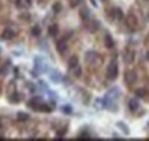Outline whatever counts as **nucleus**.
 <instances>
[{
    "label": "nucleus",
    "instance_id": "1",
    "mask_svg": "<svg viewBox=\"0 0 149 141\" xmlns=\"http://www.w3.org/2000/svg\"><path fill=\"white\" fill-rule=\"evenodd\" d=\"M117 76H118V64L116 61H111L107 68V77L113 80L117 78Z\"/></svg>",
    "mask_w": 149,
    "mask_h": 141
},
{
    "label": "nucleus",
    "instance_id": "2",
    "mask_svg": "<svg viewBox=\"0 0 149 141\" xmlns=\"http://www.w3.org/2000/svg\"><path fill=\"white\" fill-rule=\"evenodd\" d=\"M99 60H100V57H99V55H97L96 52L88 51V52H86V54H85V61L88 64H91V66H95Z\"/></svg>",
    "mask_w": 149,
    "mask_h": 141
},
{
    "label": "nucleus",
    "instance_id": "3",
    "mask_svg": "<svg viewBox=\"0 0 149 141\" xmlns=\"http://www.w3.org/2000/svg\"><path fill=\"white\" fill-rule=\"evenodd\" d=\"M119 96H120V91H119V88L113 87L106 94L104 99H106V100H109V101H116Z\"/></svg>",
    "mask_w": 149,
    "mask_h": 141
},
{
    "label": "nucleus",
    "instance_id": "4",
    "mask_svg": "<svg viewBox=\"0 0 149 141\" xmlns=\"http://www.w3.org/2000/svg\"><path fill=\"white\" fill-rule=\"evenodd\" d=\"M35 70L38 72H46V70H47V66L41 57L35 59Z\"/></svg>",
    "mask_w": 149,
    "mask_h": 141
},
{
    "label": "nucleus",
    "instance_id": "5",
    "mask_svg": "<svg viewBox=\"0 0 149 141\" xmlns=\"http://www.w3.org/2000/svg\"><path fill=\"white\" fill-rule=\"evenodd\" d=\"M138 76H136V72L133 70H129L126 71V73L124 75V79H125V83L129 84V85H132L135 83Z\"/></svg>",
    "mask_w": 149,
    "mask_h": 141
},
{
    "label": "nucleus",
    "instance_id": "6",
    "mask_svg": "<svg viewBox=\"0 0 149 141\" xmlns=\"http://www.w3.org/2000/svg\"><path fill=\"white\" fill-rule=\"evenodd\" d=\"M67 48H68V41H67V39H65V38L60 39V40L57 41V44H56V50H57V52L63 54L67 51Z\"/></svg>",
    "mask_w": 149,
    "mask_h": 141
},
{
    "label": "nucleus",
    "instance_id": "7",
    "mask_svg": "<svg viewBox=\"0 0 149 141\" xmlns=\"http://www.w3.org/2000/svg\"><path fill=\"white\" fill-rule=\"evenodd\" d=\"M125 22H126V25L131 28V29H134V28H136V25H138V20H136V16L135 15H133V14H129L126 18H125Z\"/></svg>",
    "mask_w": 149,
    "mask_h": 141
},
{
    "label": "nucleus",
    "instance_id": "8",
    "mask_svg": "<svg viewBox=\"0 0 149 141\" xmlns=\"http://www.w3.org/2000/svg\"><path fill=\"white\" fill-rule=\"evenodd\" d=\"M41 103H42V98H40V96H35V98H32V99L28 102V107H31L32 109L37 110L38 107L40 106Z\"/></svg>",
    "mask_w": 149,
    "mask_h": 141
},
{
    "label": "nucleus",
    "instance_id": "9",
    "mask_svg": "<svg viewBox=\"0 0 149 141\" xmlns=\"http://www.w3.org/2000/svg\"><path fill=\"white\" fill-rule=\"evenodd\" d=\"M99 28H100V22L99 21H96V20H92V21H90L88 22V25H87V30L90 31V32H96L97 30H99Z\"/></svg>",
    "mask_w": 149,
    "mask_h": 141
},
{
    "label": "nucleus",
    "instance_id": "10",
    "mask_svg": "<svg viewBox=\"0 0 149 141\" xmlns=\"http://www.w3.org/2000/svg\"><path fill=\"white\" fill-rule=\"evenodd\" d=\"M49 78H51V80L54 84H58L61 82V79H62V76H61V73L57 70H53L49 73Z\"/></svg>",
    "mask_w": 149,
    "mask_h": 141
},
{
    "label": "nucleus",
    "instance_id": "11",
    "mask_svg": "<svg viewBox=\"0 0 149 141\" xmlns=\"http://www.w3.org/2000/svg\"><path fill=\"white\" fill-rule=\"evenodd\" d=\"M15 36L14 34V31L13 30H10V29H5L3 30V32L1 34V40H10L13 37Z\"/></svg>",
    "mask_w": 149,
    "mask_h": 141
},
{
    "label": "nucleus",
    "instance_id": "12",
    "mask_svg": "<svg viewBox=\"0 0 149 141\" xmlns=\"http://www.w3.org/2000/svg\"><path fill=\"white\" fill-rule=\"evenodd\" d=\"M90 15H91V12H90V9L87 7H81L79 9V16L81 17V20L87 21L90 18Z\"/></svg>",
    "mask_w": 149,
    "mask_h": 141
},
{
    "label": "nucleus",
    "instance_id": "13",
    "mask_svg": "<svg viewBox=\"0 0 149 141\" xmlns=\"http://www.w3.org/2000/svg\"><path fill=\"white\" fill-rule=\"evenodd\" d=\"M113 45H115V43H113L111 35L110 34H106V36H104V46L107 48H112Z\"/></svg>",
    "mask_w": 149,
    "mask_h": 141
},
{
    "label": "nucleus",
    "instance_id": "14",
    "mask_svg": "<svg viewBox=\"0 0 149 141\" xmlns=\"http://www.w3.org/2000/svg\"><path fill=\"white\" fill-rule=\"evenodd\" d=\"M140 107V102L136 100V99H131L130 102H129V108H130L131 111H135L138 110Z\"/></svg>",
    "mask_w": 149,
    "mask_h": 141
},
{
    "label": "nucleus",
    "instance_id": "15",
    "mask_svg": "<svg viewBox=\"0 0 149 141\" xmlns=\"http://www.w3.org/2000/svg\"><path fill=\"white\" fill-rule=\"evenodd\" d=\"M9 98V102L10 103H19V101H21V95H19L17 92H13V94L12 95H9L8 96Z\"/></svg>",
    "mask_w": 149,
    "mask_h": 141
},
{
    "label": "nucleus",
    "instance_id": "16",
    "mask_svg": "<svg viewBox=\"0 0 149 141\" xmlns=\"http://www.w3.org/2000/svg\"><path fill=\"white\" fill-rule=\"evenodd\" d=\"M16 116H17V121L19 122H26L30 118V115L26 114V112H23V111H19Z\"/></svg>",
    "mask_w": 149,
    "mask_h": 141
},
{
    "label": "nucleus",
    "instance_id": "17",
    "mask_svg": "<svg viewBox=\"0 0 149 141\" xmlns=\"http://www.w3.org/2000/svg\"><path fill=\"white\" fill-rule=\"evenodd\" d=\"M47 31H48V35L51 36V37H55L58 34V27L56 24H52V25H49Z\"/></svg>",
    "mask_w": 149,
    "mask_h": 141
},
{
    "label": "nucleus",
    "instance_id": "18",
    "mask_svg": "<svg viewBox=\"0 0 149 141\" xmlns=\"http://www.w3.org/2000/svg\"><path fill=\"white\" fill-rule=\"evenodd\" d=\"M76 66H78V57H77L76 55H72V56L69 59V61H68V67L71 69V68H74Z\"/></svg>",
    "mask_w": 149,
    "mask_h": 141
},
{
    "label": "nucleus",
    "instance_id": "19",
    "mask_svg": "<svg viewBox=\"0 0 149 141\" xmlns=\"http://www.w3.org/2000/svg\"><path fill=\"white\" fill-rule=\"evenodd\" d=\"M147 89L146 88H138V89H135V96H138V98H145V96H147Z\"/></svg>",
    "mask_w": 149,
    "mask_h": 141
},
{
    "label": "nucleus",
    "instance_id": "20",
    "mask_svg": "<svg viewBox=\"0 0 149 141\" xmlns=\"http://www.w3.org/2000/svg\"><path fill=\"white\" fill-rule=\"evenodd\" d=\"M70 70H71V73L74 75V77H79V76L81 75V68H80L79 64L76 66V67H74V68H71Z\"/></svg>",
    "mask_w": 149,
    "mask_h": 141
},
{
    "label": "nucleus",
    "instance_id": "21",
    "mask_svg": "<svg viewBox=\"0 0 149 141\" xmlns=\"http://www.w3.org/2000/svg\"><path fill=\"white\" fill-rule=\"evenodd\" d=\"M115 14H113V16L115 18H117L118 21H120V20H123L124 17V14H123V12H122V9L120 8H115Z\"/></svg>",
    "mask_w": 149,
    "mask_h": 141
},
{
    "label": "nucleus",
    "instance_id": "22",
    "mask_svg": "<svg viewBox=\"0 0 149 141\" xmlns=\"http://www.w3.org/2000/svg\"><path fill=\"white\" fill-rule=\"evenodd\" d=\"M117 126H118L125 134H129V133H130V130H129L127 125H126L125 123H123V122H118V123H117Z\"/></svg>",
    "mask_w": 149,
    "mask_h": 141
},
{
    "label": "nucleus",
    "instance_id": "23",
    "mask_svg": "<svg viewBox=\"0 0 149 141\" xmlns=\"http://www.w3.org/2000/svg\"><path fill=\"white\" fill-rule=\"evenodd\" d=\"M37 110L38 111H42V112H49L52 110V108L49 106H47V105H45V103H41L40 106L38 107Z\"/></svg>",
    "mask_w": 149,
    "mask_h": 141
},
{
    "label": "nucleus",
    "instance_id": "24",
    "mask_svg": "<svg viewBox=\"0 0 149 141\" xmlns=\"http://www.w3.org/2000/svg\"><path fill=\"white\" fill-rule=\"evenodd\" d=\"M41 34V29L39 25H33V28L31 29V35L35 36V37H38V36Z\"/></svg>",
    "mask_w": 149,
    "mask_h": 141
},
{
    "label": "nucleus",
    "instance_id": "25",
    "mask_svg": "<svg viewBox=\"0 0 149 141\" xmlns=\"http://www.w3.org/2000/svg\"><path fill=\"white\" fill-rule=\"evenodd\" d=\"M61 110H62V112H64L65 115H69V114L72 112V107L69 106V105H65V106H63L61 108Z\"/></svg>",
    "mask_w": 149,
    "mask_h": 141
},
{
    "label": "nucleus",
    "instance_id": "26",
    "mask_svg": "<svg viewBox=\"0 0 149 141\" xmlns=\"http://www.w3.org/2000/svg\"><path fill=\"white\" fill-rule=\"evenodd\" d=\"M124 59H125L126 63H132V61L134 60V53H132V52L126 53V55L124 56Z\"/></svg>",
    "mask_w": 149,
    "mask_h": 141
},
{
    "label": "nucleus",
    "instance_id": "27",
    "mask_svg": "<svg viewBox=\"0 0 149 141\" xmlns=\"http://www.w3.org/2000/svg\"><path fill=\"white\" fill-rule=\"evenodd\" d=\"M53 12L55 13V14H57V13H60L61 12V9H62V6H61V3L60 2H55L54 5H53Z\"/></svg>",
    "mask_w": 149,
    "mask_h": 141
},
{
    "label": "nucleus",
    "instance_id": "28",
    "mask_svg": "<svg viewBox=\"0 0 149 141\" xmlns=\"http://www.w3.org/2000/svg\"><path fill=\"white\" fill-rule=\"evenodd\" d=\"M79 2H80V0H69V3L71 7H77L79 5Z\"/></svg>",
    "mask_w": 149,
    "mask_h": 141
},
{
    "label": "nucleus",
    "instance_id": "29",
    "mask_svg": "<svg viewBox=\"0 0 149 141\" xmlns=\"http://www.w3.org/2000/svg\"><path fill=\"white\" fill-rule=\"evenodd\" d=\"M7 73H8V68H7L6 66L0 69V75H1V76H6Z\"/></svg>",
    "mask_w": 149,
    "mask_h": 141
},
{
    "label": "nucleus",
    "instance_id": "30",
    "mask_svg": "<svg viewBox=\"0 0 149 141\" xmlns=\"http://www.w3.org/2000/svg\"><path fill=\"white\" fill-rule=\"evenodd\" d=\"M65 132H67V127H64L62 131H58V132H57V135H58V137H63V135L65 134Z\"/></svg>",
    "mask_w": 149,
    "mask_h": 141
},
{
    "label": "nucleus",
    "instance_id": "31",
    "mask_svg": "<svg viewBox=\"0 0 149 141\" xmlns=\"http://www.w3.org/2000/svg\"><path fill=\"white\" fill-rule=\"evenodd\" d=\"M9 2H12V3H14V5H17L19 6V2H21V0H8Z\"/></svg>",
    "mask_w": 149,
    "mask_h": 141
},
{
    "label": "nucleus",
    "instance_id": "32",
    "mask_svg": "<svg viewBox=\"0 0 149 141\" xmlns=\"http://www.w3.org/2000/svg\"><path fill=\"white\" fill-rule=\"evenodd\" d=\"M91 2H92V3H93V6H95V7H96V2H95V1H94V0H91Z\"/></svg>",
    "mask_w": 149,
    "mask_h": 141
},
{
    "label": "nucleus",
    "instance_id": "33",
    "mask_svg": "<svg viewBox=\"0 0 149 141\" xmlns=\"http://www.w3.org/2000/svg\"><path fill=\"white\" fill-rule=\"evenodd\" d=\"M147 60H148V61H149V52H148V53H147Z\"/></svg>",
    "mask_w": 149,
    "mask_h": 141
},
{
    "label": "nucleus",
    "instance_id": "34",
    "mask_svg": "<svg viewBox=\"0 0 149 141\" xmlns=\"http://www.w3.org/2000/svg\"><path fill=\"white\" fill-rule=\"evenodd\" d=\"M1 126H2V124H1V123H0V128H1Z\"/></svg>",
    "mask_w": 149,
    "mask_h": 141
},
{
    "label": "nucleus",
    "instance_id": "35",
    "mask_svg": "<svg viewBox=\"0 0 149 141\" xmlns=\"http://www.w3.org/2000/svg\"><path fill=\"white\" fill-rule=\"evenodd\" d=\"M102 1H106V0H102Z\"/></svg>",
    "mask_w": 149,
    "mask_h": 141
}]
</instances>
